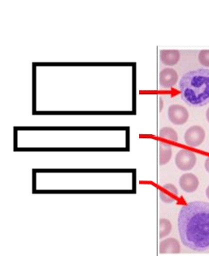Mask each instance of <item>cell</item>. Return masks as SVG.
Instances as JSON below:
<instances>
[{
	"mask_svg": "<svg viewBox=\"0 0 209 256\" xmlns=\"http://www.w3.org/2000/svg\"><path fill=\"white\" fill-rule=\"evenodd\" d=\"M178 226L183 245L198 252L209 249V202L194 201L184 205Z\"/></svg>",
	"mask_w": 209,
	"mask_h": 256,
	"instance_id": "cell-1",
	"label": "cell"
},
{
	"mask_svg": "<svg viewBox=\"0 0 209 256\" xmlns=\"http://www.w3.org/2000/svg\"><path fill=\"white\" fill-rule=\"evenodd\" d=\"M179 89L182 100L192 106H204L209 104V70H197L183 75Z\"/></svg>",
	"mask_w": 209,
	"mask_h": 256,
	"instance_id": "cell-2",
	"label": "cell"
},
{
	"mask_svg": "<svg viewBox=\"0 0 209 256\" xmlns=\"http://www.w3.org/2000/svg\"><path fill=\"white\" fill-rule=\"evenodd\" d=\"M196 154L188 150H180L175 157V164L178 170L189 171L194 167L196 164Z\"/></svg>",
	"mask_w": 209,
	"mask_h": 256,
	"instance_id": "cell-3",
	"label": "cell"
},
{
	"mask_svg": "<svg viewBox=\"0 0 209 256\" xmlns=\"http://www.w3.org/2000/svg\"><path fill=\"white\" fill-rule=\"evenodd\" d=\"M205 135L204 130L201 126H192L186 131L184 140L186 144L189 146L197 148L204 141Z\"/></svg>",
	"mask_w": 209,
	"mask_h": 256,
	"instance_id": "cell-4",
	"label": "cell"
},
{
	"mask_svg": "<svg viewBox=\"0 0 209 256\" xmlns=\"http://www.w3.org/2000/svg\"><path fill=\"white\" fill-rule=\"evenodd\" d=\"M168 116L172 124L181 126L188 122L189 119V112L185 106L179 104H172L168 108Z\"/></svg>",
	"mask_w": 209,
	"mask_h": 256,
	"instance_id": "cell-5",
	"label": "cell"
},
{
	"mask_svg": "<svg viewBox=\"0 0 209 256\" xmlns=\"http://www.w3.org/2000/svg\"><path fill=\"white\" fill-rule=\"evenodd\" d=\"M160 86L164 89L174 86L178 80V74L174 68H164L160 72Z\"/></svg>",
	"mask_w": 209,
	"mask_h": 256,
	"instance_id": "cell-6",
	"label": "cell"
},
{
	"mask_svg": "<svg viewBox=\"0 0 209 256\" xmlns=\"http://www.w3.org/2000/svg\"><path fill=\"white\" fill-rule=\"evenodd\" d=\"M179 184L181 189L186 193H193L198 189L200 182L194 174H185L179 179Z\"/></svg>",
	"mask_w": 209,
	"mask_h": 256,
	"instance_id": "cell-7",
	"label": "cell"
},
{
	"mask_svg": "<svg viewBox=\"0 0 209 256\" xmlns=\"http://www.w3.org/2000/svg\"><path fill=\"white\" fill-rule=\"evenodd\" d=\"M179 197L178 190L174 184H166L160 190V198L162 202L172 204Z\"/></svg>",
	"mask_w": 209,
	"mask_h": 256,
	"instance_id": "cell-8",
	"label": "cell"
},
{
	"mask_svg": "<svg viewBox=\"0 0 209 256\" xmlns=\"http://www.w3.org/2000/svg\"><path fill=\"white\" fill-rule=\"evenodd\" d=\"M180 252H181V246L176 239H164L160 243V254H178Z\"/></svg>",
	"mask_w": 209,
	"mask_h": 256,
	"instance_id": "cell-9",
	"label": "cell"
},
{
	"mask_svg": "<svg viewBox=\"0 0 209 256\" xmlns=\"http://www.w3.org/2000/svg\"><path fill=\"white\" fill-rule=\"evenodd\" d=\"M181 54L176 50H162L160 52V59L164 66H174L178 63Z\"/></svg>",
	"mask_w": 209,
	"mask_h": 256,
	"instance_id": "cell-10",
	"label": "cell"
},
{
	"mask_svg": "<svg viewBox=\"0 0 209 256\" xmlns=\"http://www.w3.org/2000/svg\"><path fill=\"white\" fill-rule=\"evenodd\" d=\"M172 146L170 144H160V164L166 165L172 158Z\"/></svg>",
	"mask_w": 209,
	"mask_h": 256,
	"instance_id": "cell-11",
	"label": "cell"
},
{
	"mask_svg": "<svg viewBox=\"0 0 209 256\" xmlns=\"http://www.w3.org/2000/svg\"><path fill=\"white\" fill-rule=\"evenodd\" d=\"M160 137L164 139H168L170 141L176 142L178 141V132L170 127H164L160 131Z\"/></svg>",
	"mask_w": 209,
	"mask_h": 256,
	"instance_id": "cell-12",
	"label": "cell"
},
{
	"mask_svg": "<svg viewBox=\"0 0 209 256\" xmlns=\"http://www.w3.org/2000/svg\"><path fill=\"white\" fill-rule=\"evenodd\" d=\"M171 230H172V224L168 220H160V238H164L170 235Z\"/></svg>",
	"mask_w": 209,
	"mask_h": 256,
	"instance_id": "cell-13",
	"label": "cell"
},
{
	"mask_svg": "<svg viewBox=\"0 0 209 256\" xmlns=\"http://www.w3.org/2000/svg\"><path fill=\"white\" fill-rule=\"evenodd\" d=\"M198 59L202 66L209 67V50H202L200 52Z\"/></svg>",
	"mask_w": 209,
	"mask_h": 256,
	"instance_id": "cell-14",
	"label": "cell"
},
{
	"mask_svg": "<svg viewBox=\"0 0 209 256\" xmlns=\"http://www.w3.org/2000/svg\"><path fill=\"white\" fill-rule=\"evenodd\" d=\"M204 167L206 171L209 174V157H208V158H206V160H205Z\"/></svg>",
	"mask_w": 209,
	"mask_h": 256,
	"instance_id": "cell-15",
	"label": "cell"
},
{
	"mask_svg": "<svg viewBox=\"0 0 209 256\" xmlns=\"http://www.w3.org/2000/svg\"><path fill=\"white\" fill-rule=\"evenodd\" d=\"M206 118H207L208 122L209 123V108H208L207 112H206Z\"/></svg>",
	"mask_w": 209,
	"mask_h": 256,
	"instance_id": "cell-16",
	"label": "cell"
},
{
	"mask_svg": "<svg viewBox=\"0 0 209 256\" xmlns=\"http://www.w3.org/2000/svg\"><path fill=\"white\" fill-rule=\"evenodd\" d=\"M206 196H207L209 200V186L207 187V189H206Z\"/></svg>",
	"mask_w": 209,
	"mask_h": 256,
	"instance_id": "cell-17",
	"label": "cell"
},
{
	"mask_svg": "<svg viewBox=\"0 0 209 256\" xmlns=\"http://www.w3.org/2000/svg\"><path fill=\"white\" fill-rule=\"evenodd\" d=\"M162 105H163V101H162V98H160V111L162 110Z\"/></svg>",
	"mask_w": 209,
	"mask_h": 256,
	"instance_id": "cell-18",
	"label": "cell"
}]
</instances>
